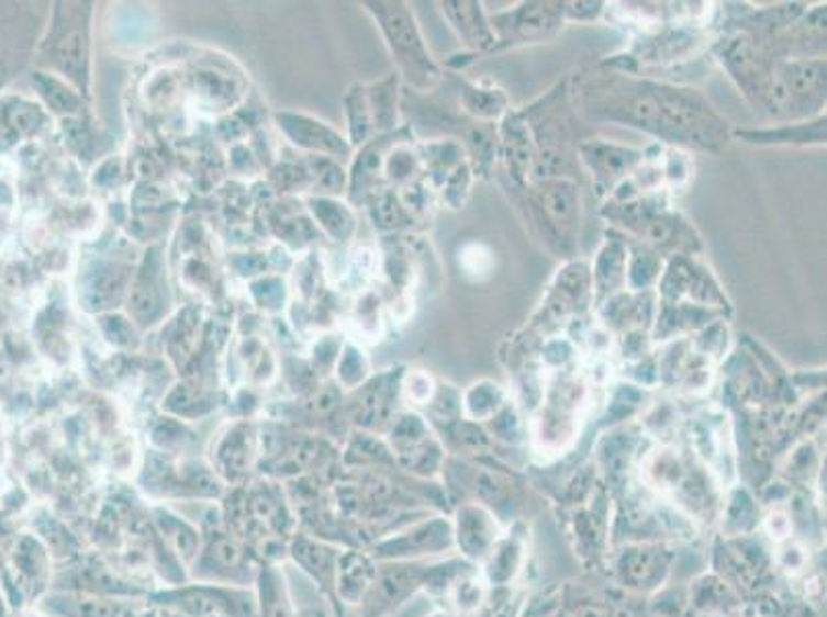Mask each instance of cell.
<instances>
[{
	"label": "cell",
	"mask_w": 827,
	"mask_h": 617,
	"mask_svg": "<svg viewBox=\"0 0 827 617\" xmlns=\"http://www.w3.org/2000/svg\"><path fill=\"white\" fill-rule=\"evenodd\" d=\"M7 120H9V126L13 131L19 132V134H30L42 124V114L30 103H19V105H13L9 110Z\"/></svg>",
	"instance_id": "cell-4"
},
{
	"label": "cell",
	"mask_w": 827,
	"mask_h": 617,
	"mask_svg": "<svg viewBox=\"0 0 827 617\" xmlns=\"http://www.w3.org/2000/svg\"><path fill=\"white\" fill-rule=\"evenodd\" d=\"M379 11V19L383 23V30L390 37V44L393 46V54L398 56V60L402 63V66H406L407 70H416L421 66H431L426 54L422 52L421 37L416 33L414 23L410 21L406 11L390 4V9H383L381 4L377 7Z\"/></svg>",
	"instance_id": "cell-1"
},
{
	"label": "cell",
	"mask_w": 827,
	"mask_h": 617,
	"mask_svg": "<svg viewBox=\"0 0 827 617\" xmlns=\"http://www.w3.org/2000/svg\"><path fill=\"white\" fill-rule=\"evenodd\" d=\"M278 120H282V128L289 132L292 141L301 147L320 148L334 155L348 153V147L342 143L340 136L325 128L324 124L317 120L299 117V115H282V117L278 115Z\"/></svg>",
	"instance_id": "cell-2"
},
{
	"label": "cell",
	"mask_w": 827,
	"mask_h": 617,
	"mask_svg": "<svg viewBox=\"0 0 827 617\" xmlns=\"http://www.w3.org/2000/svg\"><path fill=\"white\" fill-rule=\"evenodd\" d=\"M58 60L63 63L65 72H75L81 70L85 63V42L79 30H68L63 33L58 42Z\"/></svg>",
	"instance_id": "cell-3"
}]
</instances>
